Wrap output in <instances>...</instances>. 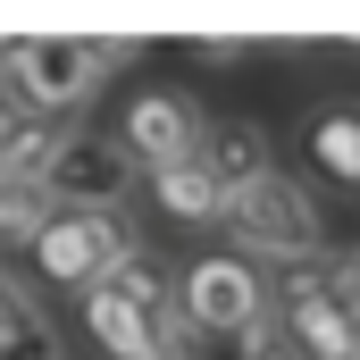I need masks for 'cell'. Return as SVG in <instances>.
Masks as SVG:
<instances>
[{"instance_id":"cell-1","label":"cell","mask_w":360,"mask_h":360,"mask_svg":"<svg viewBox=\"0 0 360 360\" xmlns=\"http://www.w3.org/2000/svg\"><path fill=\"white\" fill-rule=\"evenodd\" d=\"M226 235H235V252H252V269H310V252L327 243V218H319L310 184L276 168L226 201Z\"/></svg>"},{"instance_id":"cell-2","label":"cell","mask_w":360,"mask_h":360,"mask_svg":"<svg viewBox=\"0 0 360 360\" xmlns=\"http://www.w3.org/2000/svg\"><path fill=\"white\" fill-rule=\"evenodd\" d=\"M126 59H134V42H68V34H25V42H8V92H17L25 109L59 117V109H84V101L109 84Z\"/></svg>"},{"instance_id":"cell-3","label":"cell","mask_w":360,"mask_h":360,"mask_svg":"<svg viewBox=\"0 0 360 360\" xmlns=\"http://www.w3.org/2000/svg\"><path fill=\"white\" fill-rule=\"evenodd\" d=\"M126 252H143V235L126 226V210H68V218H51L42 226V243H34V269L51 276V285H109V269L126 260Z\"/></svg>"},{"instance_id":"cell-4","label":"cell","mask_w":360,"mask_h":360,"mask_svg":"<svg viewBox=\"0 0 360 360\" xmlns=\"http://www.w3.org/2000/svg\"><path fill=\"white\" fill-rule=\"evenodd\" d=\"M210 109L193 101V92H176V84H160V92H134L126 101V117H117V143L160 176V168H184V160H201L210 151Z\"/></svg>"},{"instance_id":"cell-5","label":"cell","mask_w":360,"mask_h":360,"mask_svg":"<svg viewBox=\"0 0 360 360\" xmlns=\"http://www.w3.org/2000/svg\"><path fill=\"white\" fill-rule=\"evenodd\" d=\"M184 319H201V327H252V335H276L285 319H276L269 285L252 260H235V252H210V260H193L184 276Z\"/></svg>"},{"instance_id":"cell-6","label":"cell","mask_w":360,"mask_h":360,"mask_svg":"<svg viewBox=\"0 0 360 360\" xmlns=\"http://www.w3.org/2000/svg\"><path fill=\"white\" fill-rule=\"evenodd\" d=\"M126 184H134V151L117 143V134H68V151H59V168L42 176V201L68 218V210H117L126 201Z\"/></svg>"},{"instance_id":"cell-7","label":"cell","mask_w":360,"mask_h":360,"mask_svg":"<svg viewBox=\"0 0 360 360\" xmlns=\"http://www.w3.org/2000/svg\"><path fill=\"white\" fill-rule=\"evenodd\" d=\"M285 327H293V352H310V360H352L360 352V319L344 310V293H335L327 269H293V285H285Z\"/></svg>"},{"instance_id":"cell-8","label":"cell","mask_w":360,"mask_h":360,"mask_svg":"<svg viewBox=\"0 0 360 360\" xmlns=\"http://www.w3.org/2000/svg\"><path fill=\"white\" fill-rule=\"evenodd\" d=\"M8 143H0V176H8V193H42V176L59 168V151H68V134L76 126H51L42 109H25L17 92H8Z\"/></svg>"},{"instance_id":"cell-9","label":"cell","mask_w":360,"mask_h":360,"mask_svg":"<svg viewBox=\"0 0 360 360\" xmlns=\"http://www.w3.org/2000/svg\"><path fill=\"white\" fill-rule=\"evenodd\" d=\"M84 327H92V344L109 360H168V327L151 310H134L126 293H109V285L84 293Z\"/></svg>"},{"instance_id":"cell-10","label":"cell","mask_w":360,"mask_h":360,"mask_svg":"<svg viewBox=\"0 0 360 360\" xmlns=\"http://www.w3.org/2000/svg\"><path fill=\"white\" fill-rule=\"evenodd\" d=\"M151 201L168 210V218H184V226H226V184L210 176V160H184V168H160L151 176Z\"/></svg>"},{"instance_id":"cell-11","label":"cell","mask_w":360,"mask_h":360,"mask_svg":"<svg viewBox=\"0 0 360 360\" xmlns=\"http://www.w3.org/2000/svg\"><path fill=\"white\" fill-rule=\"evenodd\" d=\"M210 176L226 184V193H243V184H260V176H276V160H269V134L252 126V117H226L218 134H210Z\"/></svg>"},{"instance_id":"cell-12","label":"cell","mask_w":360,"mask_h":360,"mask_svg":"<svg viewBox=\"0 0 360 360\" xmlns=\"http://www.w3.org/2000/svg\"><path fill=\"white\" fill-rule=\"evenodd\" d=\"M168 360H276V335H252V327H201V319H176V327H168Z\"/></svg>"},{"instance_id":"cell-13","label":"cell","mask_w":360,"mask_h":360,"mask_svg":"<svg viewBox=\"0 0 360 360\" xmlns=\"http://www.w3.org/2000/svg\"><path fill=\"white\" fill-rule=\"evenodd\" d=\"M109 293H126V302H134V310H151L160 327H176V319H184V285L160 269L151 252H126V260L109 269Z\"/></svg>"},{"instance_id":"cell-14","label":"cell","mask_w":360,"mask_h":360,"mask_svg":"<svg viewBox=\"0 0 360 360\" xmlns=\"http://www.w3.org/2000/svg\"><path fill=\"white\" fill-rule=\"evenodd\" d=\"M310 151H319V168H327L335 184H360V109L310 117Z\"/></svg>"},{"instance_id":"cell-15","label":"cell","mask_w":360,"mask_h":360,"mask_svg":"<svg viewBox=\"0 0 360 360\" xmlns=\"http://www.w3.org/2000/svg\"><path fill=\"white\" fill-rule=\"evenodd\" d=\"M8 360H59V335H51L25 276H8Z\"/></svg>"},{"instance_id":"cell-16","label":"cell","mask_w":360,"mask_h":360,"mask_svg":"<svg viewBox=\"0 0 360 360\" xmlns=\"http://www.w3.org/2000/svg\"><path fill=\"white\" fill-rule=\"evenodd\" d=\"M193 51H201L210 68H235V59H243V42H235V34H210V42H193Z\"/></svg>"},{"instance_id":"cell-17","label":"cell","mask_w":360,"mask_h":360,"mask_svg":"<svg viewBox=\"0 0 360 360\" xmlns=\"http://www.w3.org/2000/svg\"><path fill=\"white\" fill-rule=\"evenodd\" d=\"M344 276H352V285H360V252H344Z\"/></svg>"},{"instance_id":"cell-18","label":"cell","mask_w":360,"mask_h":360,"mask_svg":"<svg viewBox=\"0 0 360 360\" xmlns=\"http://www.w3.org/2000/svg\"><path fill=\"white\" fill-rule=\"evenodd\" d=\"M276 360H310V352H276Z\"/></svg>"},{"instance_id":"cell-19","label":"cell","mask_w":360,"mask_h":360,"mask_svg":"<svg viewBox=\"0 0 360 360\" xmlns=\"http://www.w3.org/2000/svg\"><path fill=\"white\" fill-rule=\"evenodd\" d=\"M352 360H360V352H352Z\"/></svg>"}]
</instances>
